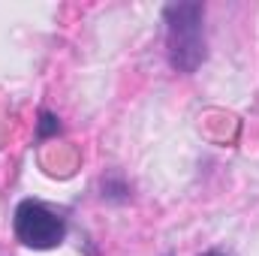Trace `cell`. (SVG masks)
I'll use <instances>...</instances> for the list:
<instances>
[{"mask_svg": "<svg viewBox=\"0 0 259 256\" xmlns=\"http://www.w3.org/2000/svg\"><path fill=\"white\" fill-rule=\"evenodd\" d=\"M169 66L181 75H193L205 61V6L169 3L163 9Z\"/></svg>", "mask_w": 259, "mask_h": 256, "instance_id": "6da1fadb", "label": "cell"}, {"mask_svg": "<svg viewBox=\"0 0 259 256\" xmlns=\"http://www.w3.org/2000/svg\"><path fill=\"white\" fill-rule=\"evenodd\" d=\"M12 229H15V238L30 250H52L64 244L66 238V220L39 199L18 202L12 214Z\"/></svg>", "mask_w": 259, "mask_h": 256, "instance_id": "7a4b0ae2", "label": "cell"}, {"mask_svg": "<svg viewBox=\"0 0 259 256\" xmlns=\"http://www.w3.org/2000/svg\"><path fill=\"white\" fill-rule=\"evenodd\" d=\"M103 196L106 199H115V202H124V199H130V187L121 181V178H106L103 181Z\"/></svg>", "mask_w": 259, "mask_h": 256, "instance_id": "3957f363", "label": "cell"}, {"mask_svg": "<svg viewBox=\"0 0 259 256\" xmlns=\"http://www.w3.org/2000/svg\"><path fill=\"white\" fill-rule=\"evenodd\" d=\"M39 118H42V121H39V136H49V133H58V118H55V115H52V112H42V115H39Z\"/></svg>", "mask_w": 259, "mask_h": 256, "instance_id": "277c9868", "label": "cell"}, {"mask_svg": "<svg viewBox=\"0 0 259 256\" xmlns=\"http://www.w3.org/2000/svg\"><path fill=\"white\" fill-rule=\"evenodd\" d=\"M202 256H226V253H223V250H205Z\"/></svg>", "mask_w": 259, "mask_h": 256, "instance_id": "5b68a950", "label": "cell"}]
</instances>
